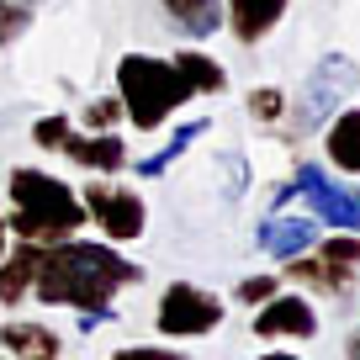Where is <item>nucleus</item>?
<instances>
[{"label": "nucleus", "mask_w": 360, "mask_h": 360, "mask_svg": "<svg viewBox=\"0 0 360 360\" xmlns=\"http://www.w3.org/2000/svg\"><path fill=\"white\" fill-rule=\"evenodd\" d=\"M143 281V270L112 244H85V238H58L37 249L32 292L48 307H79V313H106L122 286Z\"/></svg>", "instance_id": "f257e3e1"}, {"label": "nucleus", "mask_w": 360, "mask_h": 360, "mask_svg": "<svg viewBox=\"0 0 360 360\" xmlns=\"http://www.w3.org/2000/svg\"><path fill=\"white\" fill-rule=\"evenodd\" d=\"M85 202L69 191L58 175L48 169H11V217H6V233H16L22 244H58V238H75L85 228Z\"/></svg>", "instance_id": "f03ea898"}, {"label": "nucleus", "mask_w": 360, "mask_h": 360, "mask_svg": "<svg viewBox=\"0 0 360 360\" xmlns=\"http://www.w3.org/2000/svg\"><path fill=\"white\" fill-rule=\"evenodd\" d=\"M117 101H122V117H133L143 133L165 127L180 106L191 101V85L175 69V58H154V53H127L117 64Z\"/></svg>", "instance_id": "7ed1b4c3"}, {"label": "nucleus", "mask_w": 360, "mask_h": 360, "mask_svg": "<svg viewBox=\"0 0 360 360\" xmlns=\"http://www.w3.org/2000/svg\"><path fill=\"white\" fill-rule=\"evenodd\" d=\"M355 85H360V64H355V58H349V53H323L313 64V75H307L297 106H292V138L318 133V127L339 112V101H345Z\"/></svg>", "instance_id": "20e7f679"}, {"label": "nucleus", "mask_w": 360, "mask_h": 360, "mask_svg": "<svg viewBox=\"0 0 360 360\" xmlns=\"http://www.w3.org/2000/svg\"><path fill=\"white\" fill-rule=\"evenodd\" d=\"M32 143L37 148H58V154H69L75 165H85V169H122L127 165V148H122L117 133L85 138V133L69 127V117H43V122L32 127Z\"/></svg>", "instance_id": "39448f33"}, {"label": "nucleus", "mask_w": 360, "mask_h": 360, "mask_svg": "<svg viewBox=\"0 0 360 360\" xmlns=\"http://www.w3.org/2000/svg\"><path fill=\"white\" fill-rule=\"evenodd\" d=\"M286 270H292L297 281H313L318 292L345 297L355 286V270H360V238L345 233V238H328V244H313L307 255L286 259Z\"/></svg>", "instance_id": "423d86ee"}, {"label": "nucleus", "mask_w": 360, "mask_h": 360, "mask_svg": "<svg viewBox=\"0 0 360 360\" xmlns=\"http://www.w3.org/2000/svg\"><path fill=\"white\" fill-rule=\"evenodd\" d=\"M217 323H223V302H217L212 292H202V286H191V281L165 286V297H159V334L196 339V334H212Z\"/></svg>", "instance_id": "0eeeda50"}, {"label": "nucleus", "mask_w": 360, "mask_h": 360, "mask_svg": "<svg viewBox=\"0 0 360 360\" xmlns=\"http://www.w3.org/2000/svg\"><path fill=\"white\" fill-rule=\"evenodd\" d=\"M297 196L313 202V212L323 217L328 228H345V233H360V191L334 180L323 165H297Z\"/></svg>", "instance_id": "6e6552de"}, {"label": "nucleus", "mask_w": 360, "mask_h": 360, "mask_svg": "<svg viewBox=\"0 0 360 360\" xmlns=\"http://www.w3.org/2000/svg\"><path fill=\"white\" fill-rule=\"evenodd\" d=\"M79 202H85V217H96V223H101V233L112 238V244L138 238V233H143V223H148L143 196H138V191H122V186H90Z\"/></svg>", "instance_id": "1a4fd4ad"}, {"label": "nucleus", "mask_w": 360, "mask_h": 360, "mask_svg": "<svg viewBox=\"0 0 360 360\" xmlns=\"http://www.w3.org/2000/svg\"><path fill=\"white\" fill-rule=\"evenodd\" d=\"M255 334L259 339H313L318 334V318H313V302H302V297H270L265 307H259L255 318Z\"/></svg>", "instance_id": "9d476101"}, {"label": "nucleus", "mask_w": 360, "mask_h": 360, "mask_svg": "<svg viewBox=\"0 0 360 360\" xmlns=\"http://www.w3.org/2000/svg\"><path fill=\"white\" fill-rule=\"evenodd\" d=\"M318 244V228L307 223V217H286V212H270L265 223H259V249H265L270 259H297L307 255V249Z\"/></svg>", "instance_id": "9b49d317"}, {"label": "nucleus", "mask_w": 360, "mask_h": 360, "mask_svg": "<svg viewBox=\"0 0 360 360\" xmlns=\"http://www.w3.org/2000/svg\"><path fill=\"white\" fill-rule=\"evenodd\" d=\"M286 6H292V0H228L233 37H238V43H259V37L286 16Z\"/></svg>", "instance_id": "f8f14e48"}, {"label": "nucleus", "mask_w": 360, "mask_h": 360, "mask_svg": "<svg viewBox=\"0 0 360 360\" xmlns=\"http://www.w3.org/2000/svg\"><path fill=\"white\" fill-rule=\"evenodd\" d=\"M159 11L175 22L180 37H196V43L223 27V6H217V0H159Z\"/></svg>", "instance_id": "ddd939ff"}, {"label": "nucleus", "mask_w": 360, "mask_h": 360, "mask_svg": "<svg viewBox=\"0 0 360 360\" xmlns=\"http://www.w3.org/2000/svg\"><path fill=\"white\" fill-rule=\"evenodd\" d=\"M0 345L11 360H58V334L48 323H6Z\"/></svg>", "instance_id": "4468645a"}, {"label": "nucleus", "mask_w": 360, "mask_h": 360, "mask_svg": "<svg viewBox=\"0 0 360 360\" xmlns=\"http://www.w3.org/2000/svg\"><path fill=\"white\" fill-rule=\"evenodd\" d=\"M37 249H43V244H16L11 255H0V302H6V307H16L27 292H32Z\"/></svg>", "instance_id": "2eb2a0df"}, {"label": "nucleus", "mask_w": 360, "mask_h": 360, "mask_svg": "<svg viewBox=\"0 0 360 360\" xmlns=\"http://www.w3.org/2000/svg\"><path fill=\"white\" fill-rule=\"evenodd\" d=\"M328 159L345 175H360V106L334 117V127H328Z\"/></svg>", "instance_id": "dca6fc26"}, {"label": "nucleus", "mask_w": 360, "mask_h": 360, "mask_svg": "<svg viewBox=\"0 0 360 360\" xmlns=\"http://www.w3.org/2000/svg\"><path fill=\"white\" fill-rule=\"evenodd\" d=\"M175 69L186 75V85H191V96L202 90V96H223L228 90V69L217 64V58L196 53V48H186V53H175Z\"/></svg>", "instance_id": "f3484780"}, {"label": "nucleus", "mask_w": 360, "mask_h": 360, "mask_svg": "<svg viewBox=\"0 0 360 360\" xmlns=\"http://www.w3.org/2000/svg\"><path fill=\"white\" fill-rule=\"evenodd\" d=\"M207 127H212V122H207V117H196V122H186V127H180V133H175V138H169V143H165V148H159V154L138 159V175H143V180H159V175H165V169L175 165L180 154H186V148L196 143V138L207 133Z\"/></svg>", "instance_id": "a211bd4d"}, {"label": "nucleus", "mask_w": 360, "mask_h": 360, "mask_svg": "<svg viewBox=\"0 0 360 360\" xmlns=\"http://www.w3.org/2000/svg\"><path fill=\"white\" fill-rule=\"evenodd\" d=\"M117 117H122V101H117V96H96L79 122H85L90 133H117Z\"/></svg>", "instance_id": "6ab92c4d"}, {"label": "nucleus", "mask_w": 360, "mask_h": 360, "mask_svg": "<svg viewBox=\"0 0 360 360\" xmlns=\"http://www.w3.org/2000/svg\"><path fill=\"white\" fill-rule=\"evenodd\" d=\"M27 27H32V6H22V0H0V48L16 43Z\"/></svg>", "instance_id": "aec40b11"}, {"label": "nucleus", "mask_w": 360, "mask_h": 360, "mask_svg": "<svg viewBox=\"0 0 360 360\" xmlns=\"http://www.w3.org/2000/svg\"><path fill=\"white\" fill-rule=\"evenodd\" d=\"M244 106H249V117H259V122H276V117L286 112V96L276 85H259V90H249Z\"/></svg>", "instance_id": "412c9836"}, {"label": "nucleus", "mask_w": 360, "mask_h": 360, "mask_svg": "<svg viewBox=\"0 0 360 360\" xmlns=\"http://www.w3.org/2000/svg\"><path fill=\"white\" fill-rule=\"evenodd\" d=\"M217 165H223V202H238V196H244V186H249V165H244V154H223Z\"/></svg>", "instance_id": "4be33fe9"}, {"label": "nucleus", "mask_w": 360, "mask_h": 360, "mask_svg": "<svg viewBox=\"0 0 360 360\" xmlns=\"http://www.w3.org/2000/svg\"><path fill=\"white\" fill-rule=\"evenodd\" d=\"M276 292H281V281H276V276H255V281L238 286V302H270Z\"/></svg>", "instance_id": "5701e85b"}, {"label": "nucleus", "mask_w": 360, "mask_h": 360, "mask_svg": "<svg viewBox=\"0 0 360 360\" xmlns=\"http://www.w3.org/2000/svg\"><path fill=\"white\" fill-rule=\"evenodd\" d=\"M112 360H186V355H175V349H154V345H138V349H117Z\"/></svg>", "instance_id": "b1692460"}, {"label": "nucleus", "mask_w": 360, "mask_h": 360, "mask_svg": "<svg viewBox=\"0 0 360 360\" xmlns=\"http://www.w3.org/2000/svg\"><path fill=\"white\" fill-rule=\"evenodd\" d=\"M292 196H297V186H276V196H270V212H281Z\"/></svg>", "instance_id": "393cba45"}, {"label": "nucleus", "mask_w": 360, "mask_h": 360, "mask_svg": "<svg viewBox=\"0 0 360 360\" xmlns=\"http://www.w3.org/2000/svg\"><path fill=\"white\" fill-rule=\"evenodd\" d=\"M345 355H349V360H360V323H355V334L345 339Z\"/></svg>", "instance_id": "a878e982"}, {"label": "nucleus", "mask_w": 360, "mask_h": 360, "mask_svg": "<svg viewBox=\"0 0 360 360\" xmlns=\"http://www.w3.org/2000/svg\"><path fill=\"white\" fill-rule=\"evenodd\" d=\"M0 255H6V207H0Z\"/></svg>", "instance_id": "bb28decb"}, {"label": "nucleus", "mask_w": 360, "mask_h": 360, "mask_svg": "<svg viewBox=\"0 0 360 360\" xmlns=\"http://www.w3.org/2000/svg\"><path fill=\"white\" fill-rule=\"evenodd\" d=\"M259 360H297V355H259Z\"/></svg>", "instance_id": "cd10ccee"}, {"label": "nucleus", "mask_w": 360, "mask_h": 360, "mask_svg": "<svg viewBox=\"0 0 360 360\" xmlns=\"http://www.w3.org/2000/svg\"><path fill=\"white\" fill-rule=\"evenodd\" d=\"M22 6H43V0H22Z\"/></svg>", "instance_id": "c85d7f7f"}]
</instances>
